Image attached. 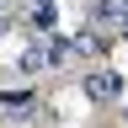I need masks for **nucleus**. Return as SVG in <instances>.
Masks as SVG:
<instances>
[{
    "mask_svg": "<svg viewBox=\"0 0 128 128\" xmlns=\"http://www.w3.org/2000/svg\"><path fill=\"white\" fill-rule=\"evenodd\" d=\"M112 32H123V38H128V0L112 6Z\"/></svg>",
    "mask_w": 128,
    "mask_h": 128,
    "instance_id": "39448f33",
    "label": "nucleus"
},
{
    "mask_svg": "<svg viewBox=\"0 0 128 128\" xmlns=\"http://www.w3.org/2000/svg\"><path fill=\"white\" fill-rule=\"evenodd\" d=\"M54 27H59V6H54V0H32V11H27V32H32V38H48Z\"/></svg>",
    "mask_w": 128,
    "mask_h": 128,
    "instance_id": "7ed1b4c3",
    "label": "nucleus"
},
{
    "mask_svg": "<svg viewBox=\"0 0 128 128\" xmlns=\"http://www.w3.org/2000/svg\"><path fill=\"white\" fill-rule=\"evenodd\" d=\"M80 91H86L96 107H112V102H123L128 80H123V70H112V64H96V70L80 75Z\"/></svg>",
    "mask_w": 128,
    "mask_h": 128,
    "instance_id": "f257e3e1",
    "label": "nucleus"
},
{
    "mask_svg": "<svg viewBox=\"0 0 128 128\" xmlns=\"http://www.w3.org/2000/svg\"><path fill=\"white\" fill-rule=\"evenodd\" d=\"M16 70H22V75L48 70V59H43V38H32V48H22V54H16Z\"/></svg>",
    "mask_w": 128,
    "mask_h": 128,
    "instance_id": "20e7f679",
    "label": "nucleus"
},
{
    "mask_svg": "<svg viewBox=\"0 0 128 128\" xmlns=\"http://www.w3.org/2000/svg\"><path fill=\"white\" fill-rule=\"evenodd\" d=\"M70 54H80V59H102L107 54V32H96V27H80V32H70Z\"/></svg>",
    "mask_w": 128,
    "mask_h": 128,
    "instance_id": "f03ea898",
    "label": "nucleus"
},
{
    "mask_svg": "<svg viewBox=\"0 0 128 128\" xmlns=\"http://www.w3.org/2000/svg\"><path fill=\"white\" fill-rule=\"evenodd\" d=\"M11 6H16V0H0V11H11Z\"/></svg>",
    "mask_w": 128,
    "mask_h": 128,
    "instance_id": "0eeeda50",
    "label": "nucleus"
},
{
    "mask_svg": "<svg viewBox=\"0 0 128 128\" xmlns=\"http://www.w3.org/2000/svg\"><path fill=\"white\" fill-rule=\"evenodd\" d=\"M6 32H11V16H6V11H0V38H6Z\"/></svg>",
    "mask_w": 128,
    "mask_h": 128,
    "instance_id": "423d86ee",
    "label": "nucleus"
}]
</instances>
